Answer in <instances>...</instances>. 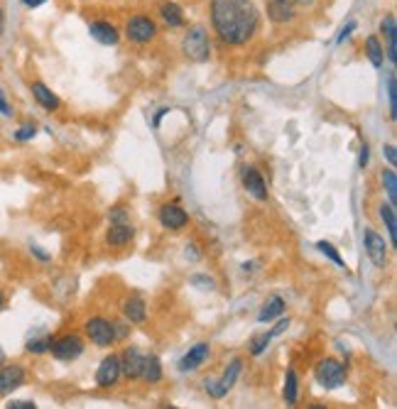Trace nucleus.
I'll return each instance as SVG.
<instances>
[{"label": "nucleus", "mask_w": 397, "mask_h": 409, "mask_svg": "<svg viewBox=\"0 0 397 409\" xmlns=\"http://www.w3.org/2000/svg\"><path fill=\"white\" fill-rule=\"evenodd\" d=\"M211 22L223 42L246 45L257 30V10L250 0H211Z\"/></svg>", "instance_id": "obj_1"}, {"label": "nucleus", "mask_w": 397, "mask_h": 409, "mask_svg": "<svg viewBox=\"0 0 397 409\" xmlns=\"http://www.w3.org/2000/svg\"><path fill=\"white\" fill-rule=\"evenodd\" d=\"M181 50H184L186 59L202 64L211 57V42H209V35L204 27H191L189 32L184 35V42H181Z\"/></svg>", "instance_id": "obj_2"}, {"label": "nucleus", "mask_w": 397, "mask_h": 409, "mask_svg": "<svg viewBox=\"0 0 397 409\" xmlns=\"http://www.w3.org/2000/svg\"><path fill=\"white\" fill-rule=\"evenodd\" d=\"M241 365H243L241 358H233L231 363H228L226 373H223L221 378H218V380H207V392L211 394L214 399L226 397L228 389H231L233 385H236L238 375H241Z\"/></svg>", "instance_id": "obj_3"}, {"label": "nucleus", "mask_w": 397, "mask_h": 409, "mask_svg": "<svg viewBox=\"0 0 397 409\" xmlns=\"http://www.w3.org/2000/svg\"><path fill=\"white\" fill-rule=\"evenodd\" d=\"M86 336L93 341L96 345L108 348V345L116 341V324H111L103 316H93V319L86 321Z\"/></svg>", "instance_id": "obj_4"}, {"label": "nucleus", "mask_w": 397, "mask_h": 409, "mask_svg": "<svg viewBox=\"0 0 397 409\" xmlns=\"http://www.w3.org/2000/svg\"><path fill=\"white\" fill-rule=\"evenodd\" d=\"M317 380H319L322 387L336 389V387H341L343 380H346V368H343L338 360L327 358V360H322V363L317 365Z\"/></svg>", "instance_id": "obj_5"}, {"label": "nucleus", "mask_w": 397, "mask_h": 409, "mask_svg": "<svg viewBox=\"0 0 397 409\" xmlns=\"http://www.w3.org/2000/svg\"><path fill=\"white\" fill-rule=\"evenodd\" d=\"M126 35L130 42H135V45H147V42L155 40L157 35V25L150 20V17L145 15H135L128 20L126 25Z\"/></svg>", "instance_id": "obj_6"}, {"label": "nucleus", "mask_w": 397, "mask_h": 409, "mask_svg": "<svg viewBox=\"0 0 397 409\" xmlns=\"http://www.w3.org/2000/svg\"><path fill=\"white\" fill-rule=\"evenodd\" d=\"M50 350L57 360H76L84 353V341L74 334H66V336H61V339L52 341Z\"/></svg>", "instance_id": "obj_7"}, {"label": "nucleus", "mask_w": 397, "mask_h": 409, "mask_svg": "<svg viewBox=\"0 0 397 409\" xmlns=\"http://www.w3.org/2000/svg\"><path fill=\"white\" fill-rule=\"evenodd\" d=\"M363 243H366V253H368V258L373 260V265H375V267H385V262H387L385 238H380L373 228H366L363 230Z\"/></svg>", "instance_id": "obj_8"}, {"label": "nucleus", "mask_w": 397, "mask_h": 409, "mask_svg": "<svg viewBox=\"0 0 397 409\" xmlns=\"http://www.w3.org/2000/svg\"><path fill=\"white\" fill-rule=\"evenodd\" d=\"M121 378V358L116 355H108L103 358V363L98 365V373H96V382L98 387H113Z\"/></svg>", "instance_id": "obj_9"}, {"label": "nucleus", "mask_w": 397, "mask_h": 409, "mask_svg": "<svg viewBox=\"0 0 397 409\" xmlns=\"http://www.w3.org/2000/svg\"><path fill=\"white\" fill-rule=\"evenodd\" d=\"M20 385H25V370L20 365H6V368H0V397L10 394Z\"/></svg>", "instance_id": "obj_10"}, {"label": "nucleus", "mask_w": 397, "mask_h": 409, "mask_svg": "<svg viewBox=\"0 0 397 409\" xmlns=\"http://www.w3.org/2000/svg\"><path fill=\"white\" fill-rule=\"evenodd\" d=\"M160 223L165 225V228L170 230H179L184 228L186 223H189V216H186V211L181 209V206L177 204H167L160 209Z\"/></svg>", "instance_id": "obj_11"}, {"label": "nucleus", "mask_w": 397, "mask_h": 409, "mask_svg": "<svg viewBox=\"0 0 397 409\" xmlns=\"http://www.w3.org/2000/svg\"><path fill=\"white\" fill-rule=\"evenodd\" d=\"M243 186H246L248 194H250L253 199H257V201H265L267 199L265 179H262L260 172H257L255 167H246V172H243Z\"/></svg>", "instance_id": "obj_12"}, {"label": "nucleus", "mask_w": 397, "mask_h": 409, "mask_svg": "<svg viewBox=\"0 0 397 409\" xmlns=\"http://www.w3.org/2000/svg\"><path fill=\"white\" fill-rule=\"evenodd\" d=\"M267 15L277 25H285V22L294 20V6H292V0H270L267 3Z\"/></svg>", "instance_id": "obj_13"}, {"label": "nucleus", "mask_w": 397, "mask_h": 409, "mask_svg": "<svg viewBox=\"0 0 397 409\" xmlns=\"http://www.w3.org/2000/svg\"><path fill=\"white\" fill-rule=\"evenodd\" d=\"M209 358V343H196L194 348H189V353L179 360V370L181 373H191L199 365H204Z\"/></svg>", "instance_id": "obj_14"}, {"label": "nucleus", "mask_w": 397, "mask_h": 409, "mask_svg": "<svg viewBox=\"0 0 397 409\" xmlns=\"http://www.w3.org/2000/svg\"><path fill=\"white\" fill-rule=\"evenodd\" d=\"M142 363H145V355H142L137 348H128L126 353H123V358H121V373H126L130 380L140 378Z\"/></svg>", "instance_id": "obj_15"}, {"label": "nucleus", "mask_w": 397, "mask_h": 409, "mask_svg": "<svg viewBox=\"0 0 397 409\" xmlns=\"http://www.w3.org/2000/svg\"><path fill=\"white\" fill-rule=\"evenodd\" d=\"M91 37H93L96 42H101V45H116L118 40H121V35H118V30L111 25V22H93V25L89 27Z\"/></svg>", "instance_id": "obj_16"}, {"label": "nucleus", "mask_w": 397, "mask_h": 409, "mask_svg": "<svg viewBox=\"0 0 397 409\" xmlns=\"http://www.w3.org/2000/svg\"><path fill=\"white\" fill-rule=\"evenodd\" d=\"M380 30H382V35L387 37V57H390V61L395 64V61H397V45H395V40H397V22H395V15H385V17H382Z\"/></svg>", "instance_id": "obj_17"}, {"label": "nucleus", "mask_w": 397, "mask_h": 409, "mask_svg": "<svg viewBox=\"0 0 397 409\" xmlns=\"http://www.w3.org/2000/svg\"><path fill=\"white\" fill-rule=\"evenodd\" d=\"M133 235H135V230H133L130 223H113L111 230H108V235H106V240H108V245H113V248H121V245L130 243Z\"/></svg>", "instance_id": "obj_18"}, {"label": "nucleus", "mask_w": 397, "mask_h": 409, "mask_svg": "<svg viewBox=\"0 0 397 409\" xmlns=\"http://www.w3.org/2000/svg\"><path fill=\"white\" fill-rule=\"evenodd\" d=\"M32 96H35V101L42 105V108H47V110L59 108V98H57V96L50 91V86H45L42 81H35V84H32Z\"/></svg>", "instance_id": "obj_19"}, {"label": "nucleus", "mask_w": 397, "mask_h": 409, "mask_svg": "<svg viewBox=\"0 0 397 409\" xmlns=\"http://www.w3.org/2000/svg\"><path fill=\"white\" fill-rule=\"evenodd\" d=\"M123 311H126V316L133 321V324H142V321L147 319L145 302H142L140 297H130V299L123 304Z\"/></svg>", "instance_id": "obj_20"}, {"label": "nucleus", "mask_w": 397, "mask_h": 409, "mask_svg": "<svg viewBox=\"0 0 397 409\" xmlns=\"http://www.w3.org/2000/svg\"><path fill=\"white\" fill-rule=\"evenodd\" d=\"M282 311H285V299H282V297H272V299L265 302V306L260 309V314H257V321H260V324H265V321H272L275 316H280Z\"/></svg>", "instance_id": "obj_21"}, {"label": "nucleus", "mask_w": 397, "mask_h": 409, "mask_svg": "<svg viewBox=\"0 0 397 409\" xmlns=\"http://www.w3.org/2000/svg\"><path fill=\"white\" fill-rule=\"evenodd\" d=\"M380 218L385 223L387 233H390L392 245H397V216H395V206L392 204H382L380 206Z\"/></svg>", "instance_id": "obj_22"}, {"label": "nucleus", "mask_w": 397, "mask_h": 409, "mask_svg": "<svg viewBox=\"0 0 397 409\" xmlns=\"http://www.w3.org/2000/svg\"><path fill=\"white\" fill-rule=\"evenodd\" d=\"M140 378H145L147 382H160L162 380V365H160V358H157V355H150V358L145 355Z\"/></svg>", "instance_id": "obj_23"}, {"label": "nucleus", "mask_w": 397, "mask_h": 409, "mask_svg": "<svg viewBox=\"0 0 397 409\" xmlns=\"http://www.w3.org/2000/svg\"><path fill=\"white\" fill-rule=\"evenodd\" d=\"M162 20H165L170 27H181V25H184L181 8L174 6V3H165V6H162Z\"/></svg>", "instance_id": "obj_24"}, {"label": "nucleus", "mask_w": 397, "mask_h": 409, "mask_svg": "<svg viewBox=\"0 0 397 409\" xmlns=\"http://www.w3.org/2000/svg\"><path fill=\"white\" fill-rule=\"evenodd\" d=\"M366 50H368V59H370L373 66H382V61H385V52H382L380 47V40L377 37H368L366 40Z\"/></svg>", "instance_id": "obj_25"}, {"label": "nucleus", "mask_w": 397, "mask_h": 409, "mask_svg": "<svg viewBox=\"0 0 397 409\" xmlns=\"http://www.w3.org/2000/svg\"><path fill=\"white\" fill-rule=\"evenodd\" d=\"M382 186H385L387 196H390V204H397V174L395 170H385L382 172Z\"/></svg>", "instance_id": "obj_26"}, {"label": "nucleus", "mask_w": 397, "mask_h": 409, "mask_svg": "<svg viewBox=\"0 0 397 409\" xmlns=\"http://www.w3.org/2000/svg\"><path fill=\"white\" fill-rule=\"evenodd\" d=\"M285 402L290 407L297 404V373L294 370H287V378H285Z\"/></svg>", "instance_id": "obj_27"}, {"label": "nucleus", "mask_w": 397, "mask_h": 409, "mask_svg": "<svg viewBox=\"0 0 397 409\" xmlns=\"http://www.w3.org/2000/svg\"><path fill=\"white\" fill-rule=\"evenodd\" d=\"M317 248H319V253L322 255H327L329 260H331L334 265H338V267H346V262H343V258L336 253V248H334L331 243H327V240H319L317 243Z\"/></svg>", "instance_id": "obj_28"}, {"label": "nucleus", "mask_w": 397, "mask_h": 409, "mask_svg": "<svg viewBox=\"0 0 397 409\" xmlns=\"http://www.w3.org/2000/svg\"><path fill=\"white\" fill-rule=\"evenodd\" d=\"M50 345H52L50 336H42V339H30V341H27L25 348L30 350V353L40 355V353H47V350H50Z\"/></svg>", "instance_id": "obj_29"}, {"label": "nucleus", "mask_w": 397, "mask_h": 409, "mask_svg": "<svg viewBox=\"0 0 397 409\" xmlns=\"http://www.w3.org/2000/svg\"><path fill=\"white\" fill-rule=\"evenodd\" d=\"M387 96H390V118H397V81L395 74L387 76Z\"/></svg>", "instance_id": "obj_30"}, {"label": "nucleus", "mask_w": 397, "mask_h": 409, "mask_svg": "<svg viewBox=\"0 0 397 409\" xmlns=\"http://www.w3.org/2000/svg\"><path fill=\"white\" fill-rule=\"evenodd\" d=\"M270 341H272V334H270V331H267V334H262V336H257V339L253 341L250 353H253V355H260L262 350L267 348V343H270Z\"/></svg>", "instance_id": "obj_31"}, {"label": "nucleus", "mask_w": 397, "mask_h": 409, "mask_svg": "<svg viewBox=\"0 0 397 409\" xmlns=\"http://www.w3.org/2000/svg\"><path fill=\"white\" fill-rule=\"evenodd\" d=\"M35 135H37V128H35V125H22V128L15 133V140H17V142H27V140H32Z\"/></svg>", "instance_id": "obj_32"}, {"label": "nucleus", "mask_w": 397, "mask_h": 409, "mask_svg": "<svg viewBox=\"0 0 397 409\" xmlns=\"http://www.w3.org/2000/svg\"><path fill=\"white\" fill-rule=\"evenodd\" d=\"M37 404L32 399H15V402L8 404V409H35Z\"/></svg>", "instance_id": "obj_33"}, {"label": "nucleus", "mask_w": 397, "mask_h": 409, "mask_svg": "<svg viewBox=\"0 0 397 409\" xmlns=\"http://www.w3.org/2000/svg\"><path fill=\"white\" fill-rule=\"evenodd\" d=\"M382 155L387 157V162H390V167L397 165V152H395V145H385L382 147Z\"/></svg>", "instance_id": "obj_34"}, {"label": "nucleus", "mask_w": 397, "mask_h": 409, "mask_svg": "<svg viewBox=\"0 0 397 409\" xmlns=\"http://www.w3.org/2000/svg\"><path fill=\"white\" fill-rule=\"evenodd\" d=\"M0 115H6V118H10L13 115V108H10V103H8V98H6L3 91H0Z\"/></svg>", "instance_id": "obj_35"}, {"label": "nucleus", "mask_w": 397, "mask_h": 409, "mask_svg": "<svg viewBox=\"0 0 397 409\" xmlns=\"http://www.w3.org/2000/svg\"><path fill=\"white\" fill-rule=\"evenodd\" d=\"M111 223H126V211H123L121 206L111 211Z\"/></svg>", "instance_id": "obj_36"}, {"label": "nucleus", "mask_w": 397, "mask_h": 409, "mask_svg": "<svg viewBox=\"0 0 397 409\" xmlns=\"http://www.w3.org/2000/svg\"><path fill=\"white\" fill-rule=\"evenodd\" d=\"M191 282L194 285H207L204 290H214V280L211 277H202V275H196V277H191Z\"/></svg>", "instance_id": "obj_37"}, {"label": "nucleus", "mask_w": 397, "mask_h": 409, "mask_svg": "<svg viewBox=\"0 0 397 409\" xmlns=\"http://www.w3.org/2000/svg\"><path fill=\"white\" fill-rule=\"evenodd\" d=\"M368 160H370V147L363 145V147H361V160H358V167H361V170H366Z\"/></svg>", "instance_id": "obj_38"}, {"label": "nucleus", "mask_w": 397, "mask_h": 409, "mask_svg": "<svg viewBox=\"0 0 397 409\" xmlns=\"http://www.w3.org/2000/svg\"><path fill=\"white\" fill-rule=\"evenodd\" d=\"M353 30H356V22H348V25H346V27H343V30H341V35H338V40H336V42H343V40H346L348 35H351Z\"/></svg>", "instance_id": "obj_39"}, {"label": "nucleus", "mask_w": 397, "mask_h": 409, "mask_svg": "<svg viewBox=\"0 0 397 409\" xmlns=\"http://www.w3.org/2000/svg\"><path fill=\"white\" fill-rule=\"evenodd\" d=\"M47 0H22V6L25 8H40V6H45Z\"/></svg>", "instance_id": "obj_40"}, {"label": "nucleus", "mask_w": 397, "mask_h": 409, "mask_svg": "<svg viewBox=\"0 0 397 409\" xmlns=\"http://www.w3.org/2000/svg\"><path fill=\"white\" fill-rule=\"evenodd\" d=\"M32 253H35V255H37V258H40V260H50V255H47V253H42V250L37 248V245H32Z\"/></svg>", "instance_id": "obj_41"}, {"label": "nucleus", "mask_w": 397, "mask_h": 409, "mask_svg": "<svg viewBox=\"0 0 397 409\" xmlns=\"http://www.w3.org/2000/svg\"><path fill=\"white\" fill-rule=\"evenodd\" d=\"M314 0H292V6H302V8H307V6H312Z\"/></svg>", "instance_id": "obj_42"}, {"label": "nucleus", "mask_w": 397, "mask_h": 409, "mask_svg": "<svg viewBox=\"0 0 397 409\" xmlns=\"http://www.w3.org/2000/svg\"><path fill=\"white\" fill-rule=\"evenodd\" d=\"M170 113V108H162L160 113H157V118H155V125H160V120H162V115H167Z\"/></svg>", "instance_id": "obj_43"}, {"label": "nucleus", "mask_w": 397, "mask_h": 409, "mask_svg": "<svg viewBox=\"0 0 397 409\" xmlns=\"http://www.w3.org/2000/svg\"><path fill=\"white\" fill-rule=\"evenodd\" d=\"M6 309V295H3V292H0V311Z\"/></svg>", "instance_id": "obj_44"}, {"label": "nucleus", "mask_w": 397, "mask_h": 409, "mask_svg": "<svg viewBox=\"0 0 397 409\" xmlns=\"http://www.w3.org/2000/svg\"><path fill=\"white\" fill-rule=\"evenodd\" d=\"M3 365H6V350L0 348V368H3Z\"/></svg>", "instance_id": "obj_45"}, {"label": "nucleus", "mask_w": 397, "mask_h": 409, "mask_svg": "<svg viewBox=\"0 0 397 409\" xmlns=\"http://www.w3.org/2000/svg\"><path fill=\"white\" fill-rule=\"evenodd\" d=\"M0 27H3V10H0Z\"/></svg>", "instance_id": "obj_46"}]
</instances>
